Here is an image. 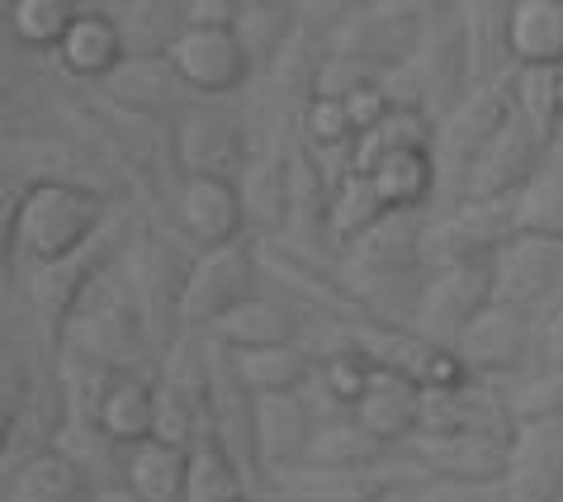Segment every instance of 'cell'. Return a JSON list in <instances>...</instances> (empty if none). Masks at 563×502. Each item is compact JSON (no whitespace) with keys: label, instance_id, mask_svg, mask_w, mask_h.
<instances>
[{"label":"cell","instance_id":"cell-18","mask_svg":"<svg viewBox=\"0 0 563 502\" xmlns=\"http://www.w3.org/2000/svg\"><path fill=\"white\" fill-rule=\"evenodd\" d=\"M312 432H318V417L308 413V403L299 394L256 399V450H261L265 493L308 460Z\"/></svg>","mask_w":563,"mask_h":502},{"label":"cell","instance_id":"cell-10","mask_svg":"<svg viewBox=\"0 0 563 502\" xmlns=\"http://www.w3.org/2000/svg\"><path fill=\"white\" fill-rule=\"evenodd\" d=\"M86 407L81 422H90V432L109 441L114 450H133L152 441V422H156V380H147L143 370H86Z\"/></svg>","mask_w":563,"mask_h":502},{"label":"cell","instance_id":"cell-25","mask_svg":"<svg viewBox=\"0 0 563 502\" xmlns=\"http://www.w3.org/2000/svg\"><path fill=\"white\" fill-rule=\"evenodd\" d=\"M90 493H96V483H90L86 465L62 446L5 474V502H90Z\"/></svg>","mask_w":563,"mask_h":502},{"label":"cell","instance_id":"cell-23","mask_svg":"<svg viewBox=\"0 0 563 502\" xmlns=\"http://www.w3.org/2000/svg\"><path fill=\"white\" fill-rule=\"evenodd\" d=\"M213 341H223L228 351H265V347H294L303 341V308L289 299H271V294H256L218 318L209 327Z\"/></svg>","mask_w":563,"mask_h":502},{"label":"cell","instance_id":"cell-6","mask_svg":"<svg viewBox=\"0 0 563 502\" xmlns=\"http://www.w3.org/2000/svg\"><path fill=\"white\" fill-rule=\"evenodd\" d=\"M261 242L256 238H238L228 247H209L195 257L190 285H185V304H180V327L185 337H209V327L218 318H228L238 304L256 299V280H261Z\"/></svg>","mask_w":563,"mask_h":502},{"label":"cell","instance_id":"cell-27","mask_svg":"<svg viewBox=\"0 0 563 502\" xmlns=\"http://www.w3.org/2000/svg\"><path fill=\"white\" fill-rule=\"evenodd\" d=\"M57 62L76 81H104L123 62V39L109 20V10H76L67 39L57 43Z\"/></svg>","mask_w":563,"mask_h":502},{"label":"cell","instance_id":"cell-47","mask_svg":"<svg viewBox=\"0 0 563 502\" xmlns=\"http://www.w3.org/2000/svg\"><path fill=\"white\" fill-rule=\"evenodd\" d=\"M559 119H563V67H559Z\"/></svg>","mask_w":563,"mask_h":502},{"label":"cell","instance_id":"cell-36","mask_svg":"<svg viewBox=\"0 0 563 502\" xmlns=\"http://www.w3.org/2000/svg\"><path fill=\"white\" fill-rule=\"evenodd\" d=\"M435 148V119L421 109H394L379 129L355 138L351 148V171H369L388 152H431Z\"/></svg>","mask_w":563,"mask_h":502},{"label":"cell","instance_id":"cell-48","mask_svg":"<svg viewBox=\"0 0 563 502\" xmlns=\"http://www.w3.org/2000/svg\"><path fill=\"white\" fill-rule=\"evenodd\" d=\"M238 502H261V498H256V493H246V498H238Z\"/></svg>","mask_w":563,"mask_h":502},{"label":"cell","instance_id":"cell-11","mask_svg":"<svg viewBox=\"0 0 563 502\" xmlns=\"http://www.w3.org/2000/svg\"><path fill=\"white\" fill-rule=\"evenodd\" d=\"M483 308H493V257L441 265V271L427 275L412 332H421L445 351H455V341L468 332V323H474Z\"/></svg>","mask_w":563,"mask_h":502},{"label":"cell","instance_id":"cell-39","mask_svg":"<svg viewBox=\"0 0 563 502\" xmlns=\"http://www.w3.org/2000/svg\"><path fill=\"white\" fill-rule=\"evenodd\" d=\"M503 399H507V413H511L516 427L563 417V370H526V374H516V380L503 384Z\"/></svg>","mask_w":563,"mask_h":502},{"label":"cell","instance_id":"cell-16","mask_svg":"<svg viewBox=\"0 0 563 502\" xmlns=\"http://www.w3.org/2000/svg\"><path fill=\"white\" fill-rule=\"evenodd\" d=\"M408 479H417V469H388L384 465H365V469H336V465H299L294 474L275 483L279 502H388L398 498V489Z\"/></svg>","mask_w":563,"mask_h":502},{"label":"cell","instance_id":"cell-33","mask_svg":"<svg viewBox=\"0 0 563 502\" xmlns=\"http://www.w3.org/2000/svg\"><path fill=\"white\" fill-rule=\"evenodd\" d=\"M388 450L374 432H365L355 422V413H332L318 422L312 432V446H308V460L303 465H336V469H365V465H384Z\"/></svg>","mask_w":563,"mask_h":502},{"label":"cell","instance_id":"cell-15","mask_svg":"<svg viewBox=\"0 0 563 502\" xmlns=\"http://www.w3.org/2000/svg\"><path fill=\"white\" fill-rule=\"evenodd\" d=\"M563 285V242L554 238H516L493 257V304H507L516 313L540 318L550 294Z\"/></svg>","mask_w":563,"mask_h":502},{"label":"cell","instance_id":"cell-21","mask_svg":"<svg viewBox=\"0 0 563 502\" xmlns=\"http://www.w3.org/2000/svg\"><path fill=\"white\" fill-rule=\"evenodd\" d=\"M242 209L246 232L256 242H279L289 228V148H256L242 181Z\"/></svg>","mask_w":563,"mask_h":502},{"label":"cell","instance_id":"cell-19","mask_svg":"<svg viewBox=\"0 0 563 502\" xmlns=\"http://www.w3.org/2000/svg\"><path fill=\"white\" fill-rule=\"evenodd\" d=\"M421 432H483V436H516L507 413L503 384L468 374L455 389H427L421 399Z\"/></svg>","mask_w":563,"mask_h":502},{"label":"cell","instance_id":"cell-7","mask_svg":"<svg viewBox=\"0 0 563 502\" xmlns=\"http://www.w3.org/2000/svg\"><path fill=\"white\" fill-rule=\"evenodd\" d=\"M332 351H360L369 360V365L379 370H398L408 374L412 384L421 389H455L468 380V370L460 365L455 351L435 347V341H427L421 332H412V327H398V323H336V347ZM327 351V356H332Z\"/></svg>","mask_w":563,"mask_h":502},{"label":"cell","instance_id":"cell-17","mask_svg":"<svg viewBox=\"0 0 563 502\" xmlns=\"http://www.w3.org/2000/svg\"><path fill=\"white\" fill-rule=\"evenodd\" d=\"M503 489L507 502H563V417L516 427Z\"/></svg>","mask_w":563,"mask_h":502},{"label":"cell","instance_id":"cell-43","mask_svg":"<svg viewBox=\"0 0 563 502\" xmlns=\"http://www.w3.org/2000/svg\"><path fill=\"white\" fill-rule=\"evenodd\" d=\"M180 20L185 29H238L242 0H185Z\"/></svg>","mask_w":563,"mask_h":502},{"label":"cell","instance_id":"cell-37","mask_svg":"<svg viewBox=\"0 0 563 502\" xmlns=\"http://www.w3.org/2000/svg\"><path fill=\"white\" fill-rule=\"evenodd\" d=\"M246 498V474L238 460L218 446V436L205 432L190 450V479H185V502H238Z\"/></svg>","mask_w":563,"mask_h":502},{"label":"cell","instance_id":"cell-41","mask_svg":"<svg viewBox=\"0 0 563 502\" xmlns=\"http://www.w3.org/2000/svg\"><path fill=\"white\" fill-rule=\"evenodd\" d=\"M318 380L327 389V399H332L341 413H351V407L365 399V389L374 380V365L360 351H332V356H322Z\"/></svg>","mask_w":563,"mask_h":502},{"label":"cell","instance_id":"cell-40","mask_svg":"<svg viewBox=\"0 0 563 502\" xmlns=\"http://www.w3.org/2000/svg\"><path fill=\"white\" fill-rule=\"evenodd\" d=\"M299 138L318 152V156H341L355 148V129H351V114L346 105L332 100V96H312L299 109Z\"/></svg>","mask_w":563,"mask_h":502},{"label":"cell","instance_id":"cell-24","mask_svg":"<svg viewBox=\"0 0 563 502\" xmlns=\"http://www.w3.org/2000/svg\"><path fill=\"white\" fill-rule=\"evenodd\" d=\"M100 86L123 114H137V119L170 114V109L180 105V90H185L176 67H170V57H123Z\"/></svg>","mask_w":563,"mask_h":502},{"label":"cell","instance_id":"cell-28","mask_svg":"<svg viewBox=\"0 0 563 502\" xmlns=\"http://www.w3.org/2000/svg\"><path fill=\"white\" fill-rule=\"evenodd\" d=\"M365 176L374 181L388 214H421L431 204V195L441 190V171H435L431 152H388Z\"/></svg>","mask_w":563,"mask_h":502},{"label":"cell","instance_id":"cell-29","mask_svg":"<svg viewBox=\"0 0 563 502\" xmlns=\"http://www.w3.org/2000/svg\"><path fill=\"white\" fill-rule=\"evenodd\" d=\"M238 360L242 384L256 399H275V394H303V384L318 374V351H308L303 341L294 347H265V351H232Z\"/></svg>","mask_w":563,"mask_h":502},{"label":"cell","instance_id":"cell-49","mask_svg":"<svg viewBox=\"0 0 563 502\" xmlns=\"http://www.w3.org/2000/svg\"><path fill=\"white\" fill-rule=\"evenodd\" d=\"M388 502H398V498H388Z\"/></svg>","mask_w":563,"mask_h":502},{"label":"cell","instance_id":"cell-35","mask_svg":"<svg viewBox=\"0 0 563 502\" xmlns=\"http://www.w3.org/2000/svg\"><path fill=\"white\" fill-rule=\"evenodd\" d=\"M511 204H516V232L563 242V148L550 152V162L530 176V185Z\"/></svg>","mask_w":563,"mask_h":502},{"label":"cell","instance_id":"cell-12","mask_svg":"<svg viewBox=\"0 0 563 502\" xmlns=\"http://www.w3.org/2000/svg\"><path fill=\"white\" fill-rule=\"evenodd\" d=\"M516 436H483V432H417L408 446V460L417 474H431L441 483H468V489H493L507 483Z\"/></svg>","mask_w":563,"mask_h":502},{"label":"cell","instance_id":"cell-4","mask_svg":"<svg viewBox=\"0 0 563 502\" xmlns=\"http://www.w3.org/2000/svg\"><path fill=\"white\" fill-rule=\"evenodd\" d=\"M554 148H559V123H544L536 114H526V109L511 100L507 123L497 129L488 152L474 162V171L464 176L460 199H474V204L516 199L530 185V176L550 162Z\"/></svg>","mask_w":563,"mask_h":502},{"label":"cell","instance_id":"cell-26","mask_svg":"<svg viewBox=\"0 0 563 502\" xmlns=\"http://www.w3.org/2000/svg\"><path fill=\"white\" fill-rule=\"evenodd\" d=\"M507 53L516 67H563V0H516L507 10Z\"/></svg>","mask_w":563,"mask_h":502},{"label":"cell","instance_id":"cell-46","mask_svg":"<svg viewBox=\"0 0 563 502\" xmlns=\"http://www.w3.org/2000/svg\"><path fill=\"white\" fill-rule=\"evenodd\" d=\"M90 502H147V498L137 493L133 483L114 479V483H96V493H90Z\"/></svg>","mask_w":563,"mask_h":502},{"label":"cell","instance_id":"cell-44","mask_svg":"<svg viewBox=\"0 0 563 502\" xmlns=\"http://www.w3.org/2000/svg\"><path fill=\"white\" fill-rule=\"evenodd\" d=\"M536 370H563V299L540 313L536 327Z\"/></svg>","mask_w":563,"mask_h":502},{"label":"cell","instance_id":"cell-45","mask_svg":"<svg viewBox=\"0 0 563 502\" xmlns=\"http://www.w3.org/2000/svg\"><path fill=\"white\" fill-rule=\"evenodd\" d=\"M402 502H507V489H503V483H493V489H468V483L431 479L427 489H417L412 498H402Z\"/></svg>","mask_w":563,"mask_h":502},{"label":"cell","instance_id":"cell-20","mask_svg":"<svg viewBox=\"0 0 563 502\" xmlns=\"http://www.w3.org/2000/svg\"><path fill=\"white\" fill-rule=\"evenodd\" d=\"M176 218H180V232L199 251L228 247V242H238V238H252V232H246L242 190L232 181H205V176L180 181Z\"/></svg>","mask_w":563,"mask_h":502},{"label":"cell","instance_id":"cell-42","mask_svg":"<svg viewBox=\"0 0 563 502\" xmlns=\"http://www.w3.org/2000/svg\"><path fill=\"white\" fill-rule=\"evenodd\" d=\"M346 114H351V129H355V138H365V133H374L379 123L394 114V100H388V90H384V81H369V86H360V90H351L346 100Z\"/></svg>","mask_w":563,"mask_h":502},{"label":"cell","instance_id":"cell-31","mask_svg":"<svg viewBox=\"0 0 563 502\" xmlns=\"http://www.w3.org/2000/svg\"><path fill=\"white\" fill-rule=\"evenodd\" d=\"M388 218L379 190H374V181L365 171H351V176H341L332 185V209H327V242L351 251L365 232H374Z\"/></svg>","mask_w":563,"mask_h":502},{"label":"cell","instance_id":"cell-32","mask_svg":"<svg viewBox=\"0 0 563 502\" xmlns=\"http://www.w3.org/2000/svg\"><path fill=\"white\" fill-rule=\"evenodd\" d=\"M109 20L123 39V57H166L185 29L180 6H166V0H129L109 10Z\"/></svg>","mask_w":563,"mask_h":502},{"label":"cell","instance_id":"cell-13","mask_svg":"<svg viewBox=\"0 0 563 502\" xmlns=\"http://www.w3.org/2000/svg\"><path fill=\"white\" fill-rule=\"evenodd\" d=\"M536 327L540 318L530 313L493 304L468 323V332L455 341V356L474 380H516L536 365Z\"/></svg>","mask_w":563,"mask_h":502},{"label":"cell","instance_id":"cell-5","mask_svg":"<svg viewBox=\"0 0 563 502\" xmlns=\"http://www.w3.org/2000/svg\"><path fill=\"white\" fill-rule=\"evenodd\" d=\"M427 10L417 6H360V10H341L332 20V34H327V57H346V62H360L369 72H398L402 62L417 53L421 34H427Z\"/></svg>","mask_w":563,"mask_h":502},{"label":"cell","instance_id":"cell-1","mask_svg":"<svg viewBox=\"0 0 563 502\" xmlns=\"http://www.w3.org/2000/svg\"><path fill=\"white\" fill-rule=\"evenodd\" d=\"M109 228V199L86 181H34L5 199V247L29 261H67Z\"/></svg>","mask_w":563,"mask_h":502},{"label":"cell","instance_id":"cell-3","mask_svg":"<svg viewBox=\"0 0 563 502\" xmlns=\"http://www.w3.org/2000/svg\"><path fill=\"white\" fill-rule=\"evenodd\" d=\"M199 257V251H195ZM195 257L180 251V242L166 228H147L119 251V275L129 285L137 313L147 323L152 351H170L185 337L180 327V304H185V285H190Z\"/></svg>","mask_w":563,"mask_h":502},{"label":"cell","instance_id":"cell-22","mask_svg":"<svg viewBox=\"0 0 563 502\" xmlns=\"http://www.w3.org/2000/svg\"><path fill=\"white\" fill-rule=\"evenodd\" d=\"M421 399H427V389L412 384L408 374L374 365V380L365 389V399H360L351 413H355L360 427L374 432L384 446L402 450L421 432Z\"/></svg>","mask_w":563,"mask_h":502},{"label":"cell","instance_id":"cell-34","mask_svg":"<svg viewBox=\"0 0 563 502\" xmlns=\"http://www.w3.org/2000/svg\"><path fill=\"white\" fill-rule=\"evenodd\" d=\"M303 14L294 6H279V0H242V20H238V39L252 53L256 72H275V62L289 53L294 34H299Z\"/></svg>","mask_w":563,"mask_h":502},{"label":"cell","instance_id":"cell-9","mask_svg":"<svg viewBox=\"0 0 563 502\" xmlns=\"http://www.w3.org/2000/svg\"><path fill=\"white\" fill-rule=\"evenodd\" d=\"M507 114H511V72L503 76V81H483V86L468 90V96L450 109L441 123H435L431 156H435L441 181L450 176L455 181V190H464V176L474 171L478 156L488 152V143L507 123Z\"/></svg>","mask_w":563,"mask_h":502},{"label":"cell","instance_id":"cell-8","mask_svg":"<svg viewBox=\"0 0 563 502\" xmlns=\"http://www.w3.org/2000/svg\"><path fill=\"white\" fill-rule=\"evenodd\" d=\"M246 162H252V143H246V129L232 109L185 105L170 123V166L180 171V181L205 176L238 185Z\"/></svg>","mask_w":563,"mask_h":502},{"label":"cell","instance_id":"cell-14","mask_svg":"<svg viewBox=\"0 0 563 502\" xmlns=\"http://www.w3.org/2000/svg\"><path fill=\"white\" fill-rule=\"evenodd\" d=\"M170 67L195 96H232L252 81V53L238 39V29H180V39L170 43Z\"/></svg>","mask_w":563,"mask_h":502},{"label":"cell","instance_id":"cell-38","mask_svg":"<svg viewBox=\"0 0 563 502\" xmlns=\"http://www.w3.org/2000/svg\"><path fill=\"white\" fill-rule=\"evenodd\" d=\"M76 10L81 6H67V0H14L5 10V24L14 43H24V48H53L67 39V29L76 20Z\"/></svg>","mask_w":563,"mask_h":502},{"label":"cell","instance_id":"cell-30","mask_svg":"<svg viewBox=\"0 0 563 502\" xmlns=\"http://www.w3.org/2000/svg\"><path fill=\"white\" fill-rule=\"evenodd\" d=\"M185 479H190V450L166 441L123 450V483H133L147 502H185Z\"/></svg>","mask_w":563,"mask_h":502},{"label":"cell","instance_id":"cell-2","mask_svg":"<svg viewBox=\"0 0 563 502\" xmlns=\"http://www.w3.org/2000/svg\"><path fill=\"white\" fill-rule=\"evenodd\" d=\"M143 347L152 351L147 323L137 313L129 285L119 275V261L81 294L67 332H62V351L81 370H137Z\"/></svg>","mask_w":563,"mask_h":502}]
</instances>
